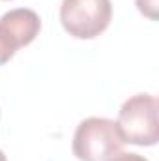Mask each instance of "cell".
I'll return each mask as SVG.
<instances>
[{
    "label": "cell",
    "mask_w": 159,
    "mask_h": 161,
    "mask_svg": "<svg viewBox=\"0 0 159 161\" xmlns=\"http://www.w3.org/2000/svg\"><path fill=\"white\" fill-rule=\"evenodd\" d=\"M112 161H148L146 158L139 156V154H131V152H120Z\"/></svg>",
    "instance_id": "7"
},
{
    "label": "cell",
    "mask_w": 159,
    "mask_h": 161,
    "mask_svg": "<svg viewBox=\"0 0 159 161\" xmlns=\"http://www.w3.org/2000/svg\"><path fill=\"white\" fill-rule=\"evenodd\" d=\"M135 4H137V9L150 21L159 19V0H135Z\"/></svg>",
    "instance_id": "6"
},
{
    "label": "cell",
    "mask_w": 159,
    "mask_h": 161,
    "mask_svg": "<svg viewBox=\"0 0 159 161\" xmlns=\"http://www.w3.org/2000/svg\"><path fill=\"white\" fill-rule=\"evenodd\" d=\"M0 161H8V159H6V156H4V152H2V150H0Z\"/></svg>",
    "instance_id": "8"
},
{
    "label": "cell",
    "mask_w": 159,
    "mask_h": 161,
    "mask_svg": "<svg viewBox=\"0 0 159 161\" xmlns=\"http://www.w3.org/2000/svg\"><path fill=\"white\" fill-rule=\"evenodd\" d=\"M17 45L13 43V40L0 28V66H4V64H8L11 58H13V54L17 53Z\"/></svg>",
    "instance_id": "5"
},
{
    "label": "cell",
    "mask_w": 159,
    "mask_h": 161,
    "mask_svg": "<svg viewBox=\"0 0 159 161\" xmlns=\"http://www.w3.org/2000/svg\"><path fill=\"white\" fill-rule=\"evenodd\" d=\"M159 101L152 94H137L123 101L118 111L120 133L125 142L154 146L159 139Z\"/></svg>",
    "instance_id": "2"
},
{
    "label": "cell",
    "mask_w": 159,
    "mask_h": 161,
    "mask_svg": "<svg viewBox=\"0 0 159 161\" xmlns=\"http://www.w3.org/2000/svg\"><path fill=\"white\" fill-rule=\"evenodd\" d=\"M123 144L116 122L99 116L82 120L73 135V154L79 161H112Z\"/></svg>",
    "instance_id": "1"
},
{
    "label": "cell",
    "mask_w": 159,
    "mask_h": 161,
    "mask_svg": "<svg viewBox=\"0 0 159 161\" xmlns=\"http://www.w3.org/2000/svg\"><path fill=\"white\" fill-rule=\"evenodd\" d=\"M112 19L111 0H62L60 23L77 40H94L107 30Z\"/></svg>",
    "instance_id": "3"
},
{
    "label": "cell",
    "mask_w": 159,
    "mask_h": 161,
    "mask_svg": "<svg viewBox=\"0 0 159 161\" xmlns=\"http://www.w3.org/2000/svg\"><path fill=\"white\" fill-rule=\"evenodd\" d=\"M0 28L21 49L36 40L41 30V19L34 9L17 8L0 17Z\"/></svg>",
    "instance_id": "4"
}]
</instances>
